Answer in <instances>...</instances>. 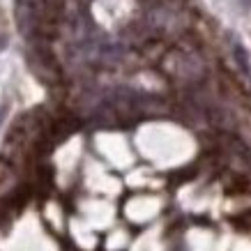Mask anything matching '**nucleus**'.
Listing matches in <instances>:
<instances>
[{
    "label": "nucleus",
    "instance_id": "f257e3e1",
    "mask_svg": "<svg viewBox=\"0 0 251 251\" xmlns=\"http://www.w3.org/2000/svg\"><path fill=\"white\" fill-rule=\"evenodd\" d=\"M233 53H235V60L237 65H240V69H242L247 76H251V67H249V55H247V51H244V46L240 44H233Z\"/></svg>",
    "mask_w": 251,
    "mask_h": 251
},
{
    "label": "nucleus",
    "instance_id": "f03ea898",
    "mask_svg": "<svg viewBox=\"0 0 251 251\" xmlns=\"http://www.w3.org/2000/svg\"><path fill=\"white\" fill-rule=\"evenodd\" d=\"M7 44H9L7 35H0V51H5V49H7Z\"/></svg>",
    "mask_w": 251,
    "mask_h": 251
},
{
    "label": "nucleus",
    "instance_id": "7ed1b4c3",
    "mask_svg": "<svg viewBox=\"0 0 251 251\" xmlns=\"http://www.w3.org/2000/svg\"><path fill=\"white\" fill-rule=\"evenodd\" d=\"M7 108H9V104H2V106H0V122L5 120V115H7Z\"/></svg>",
    "mask_w": 251,
    "mask_h": 251
}]
</instances>
